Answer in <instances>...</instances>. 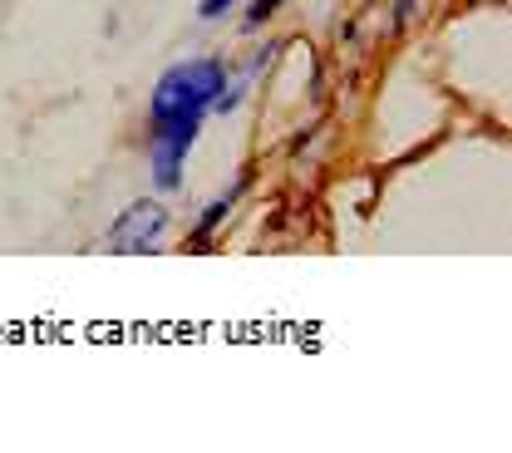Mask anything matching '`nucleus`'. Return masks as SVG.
Wrapping results in <instances>:
<instances>
[{
	"instance_id": "1",
	"label": "nucleus",
	"mask_w": 512,
	"mask_h": 453,
	"mask_svg": "<svg viewBox=\"0 0 512 453\" xmlns=\"http://www.w3.org/2000/svg\"><path fill=\"white\" fill-rule=\"evenodd\" d=\"M227 69L222 60H183L173 65L153 89V129L163 124H202V114L222 99Z\"/></svg>"
},
{
	"instance_id": "5",
	"label": "nucleus",
	"mask_w": 512,
	"mask_h": 453,
	"mask_svg": "<svg viewBox=\"0 0 512 453\" xmlns=\"http://www.w3.org/2000/svg\"><path fill=\"white\" fill-rule=\"evenodd\" d=\"M276 5H281V0H256L252 10H247V25H261V20H271V15H276Z\"/></svg>"
},
{
	"instance_id": "6",
	"label": "nucleus",
	"mask_w": 512,
	"mask_h": 453,
	"mask_svg": "<svg viewBox=\"0 0 512 453\" xmlns=\"http://www.w3.org/2000/svg\"><path fill=\"white\" fill-rule=\"evenodd\" d=\"M232 5H237V0H202V5H197V15H202V20H217V15H227Z\"/></svg>"
},
{
	"instance_id": "7",
	"label": "nucleus",
	"mask_w": 512,
	"mask_h": 453,
	"mask_svg": "<svg viewBox=\"0 0 512 453\" xmlns=\"http://www.w3.org/2000/svg\"><path fill=\"white\" fill-rule=\"evenodd\" d=\"M414 5H419V0H399V10H394V25H409V15H414Z\"/></svg>"
},
{
	"instance_id": "4",
	"label": "nucleus",
	"mask_w": 512,
	"mask_h": 453,
	"mask_svg": "<svg viewBox=\"0 0 512 453\" xmlns=\"http://www.w3.org/2000/svg\"><path fill=\"white\" fill-rule=\"evenodd\" d=\"M242 193H247V178H242V183H232V193L222 197V202H212V207L202 212V222H197V232H192V242H202V237H207V232H212V227H217V222L227 217V207H232V202H237V197H242Z\"/></svg>"
},
{
	"instance_id": "2",
	"label": "nucleus",
	"mask_w": 512,
	"mask_h": 453,
	"mask_svg": "<svg viewBox=\"0 0 512 453\" xmlns=\"http://www.w3.org/2000/svg\"><path fill=\"white\" fill-rule=\"evenodd\" d=\"M168 232V207L143 197L119 212V222L109 227V252L119 257H133V252H158V237Z\"/></svg>"
},
{
	"instance_id": "3",
	"label": "nucleus",
	"mask_w": 512,
	"mask_h": 453,
	"mask_svg": "<svg viewBox=\"0 0 512 453\" xmlns=\"http://www.w3.org/2000/svg\"><path fill=\"white\" fill-rule=\"evenodd\" d=\"M192 138H197V124H163V129H153V183L163 193H173L183 183V163H188Z\"/></svg>"
}]
</instances>
